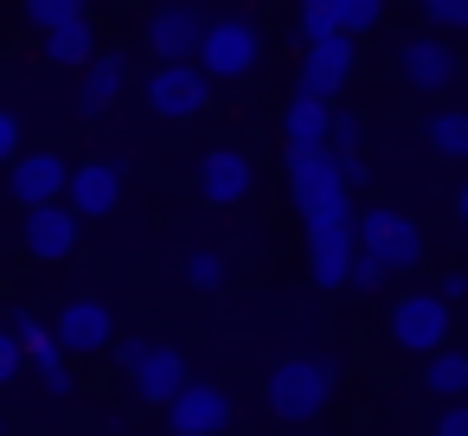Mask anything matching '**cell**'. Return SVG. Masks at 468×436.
<instances>
[{
  "instance_id": "cell-32",
  "label": "cell",
  "mask_w": 468,
  "mask_h": 436,
  "mask_svg": "<svg viewBox=\"0 0 468 436\" xmlns=\"http://www.w3.org/2000/svg\"><path fill=\"white\" fill-rule=\"evenodd\" d=\"M14 154H20V116H14V110H0V167H7Z\"/></svg>"
},
{
  "instance_id": "cell-9",
  "label": "cell",
  "mask_w": 468,
  "mask_h": 436,
  "mask_svg": "<svg viewBox=\"0 0 468 436\" xmlns=\"http://www.w3.org/2000/svg\"><path fill=\"white\" fill-rule=\"evenodd\" d=\"M199 33H206L199 0H161V7L148 14V27H142V39H148V52H154L161 65L193 58V52H199Z\"/></svg>"
},
{
  "instance_id": "cell-1",
  "label": "cell",
  "mask_w": 468,
  "mask_h": 436,
  "mask_svg": "<svg viewBox=\"0 0 468 436\" xmlns=\"http://www.w3.org/2000/svg\"><path fill=\"white\" fill-rule=\"evenodd\" d=\"M353 238H359V250H366L385 276H404V270L423 263V231H417L404 212H391V206L353 212Z\"/></svg>"
},
{
  "instance_id": "cell-36",
  "label": "cell",
  "mask_w": 468,
  "mask_h": 436,
  "mask_svg": "<svg viewBox=\"0 0 468 436\" xmlns=\"http://www.w3.org/2000/svg\"><path fill=\"white\" fill-rule=\"evenodd\" d=\"M455 212H462V225H468V186H462V193H455Z\"/></svg>"
},
{
  "instance_id": "cell-15",
  "label": "cell",
  "mask_w": 468,
  "mask_h": 436,
  "mask_svg": "<svg viewBox=\"0 0 468 436\" xmlns=\"http://www.w3.org/2000/svg\"><path fill=\"white\" fill-rule=\"evenodd\" d=\"M65 199H71L78 218H110V212L122 206V167H116V161H84V167H71Z\"/></svg>"
},
{
  "instance_id": "cell-14",
  "label": "cell",
  "mask_w": 468,
  "mask_h": 436,
  "mask_svg": "<svg viewBox=\"0 0 468 436\" xmlns=\"http://www.w3.org/2000/svg\"><path fill=\"white\" fill-rule=\"evenodd\" d=\"M65 180H71L65 154H14V161H7V193H14V206H52V199H65Z\"/></svg>"
},
{
  "instance_id": "cell-7",
  "label": "cell",
  "mask_w": 468,
  "mask_h": 436,
  "mask_svg": "<svg viewBox=\"0 0 468 436\" xmlns=\"http://www.w3.org/2000/svg\"><path fill=\"white\" fill-rule=\"evenodd\" d=\"M231 417H238V404H231L225 385H199V378H186V385L167 398V430H174V436H225Z\"/></svg>"
},
{
  "instance_id": "cell-18",
  "label": "cell",
  "mask_w": 468,
  "mask_h": 436,
  "mask_svg": "<svg viewBox=\"0 0 468 436\" xmlns=\"http://www.w3.org/2000/svg\"><path fill=\"white\" fill-rule=\"evenodd\" d=\"M199 193H206V206H238L250 193V161L238 148H212L199 161Z\"/></svg>"
},
{
  "instance_id": "cell-10",
  "label": "cell",
  "mask_w": 468,
  "mask_h": 436,
  "mask_svg": "<svg viewBox=\"0 0 468 436\" xmlns=\"http://www.w3.org/2000/svg\"><path fill=\"white\" fill-rule=\"evenodd\" d=\"M52 340H58V353H103L110 340H116V314H110V302H97V295H78V302H65L58 308V321H52Z\"/></svg>"
},
{
  "instance_id": "cell-26",
  "label": "cell",
  "mask_w": 468,
  "mask_h": 436,
  "mask_svg": "<svg viewBox=\"0 0 468 436\" xmlns=\"http://www.w3.org/2000/svg\"><path fill=\"white\" fill-rule=\"evenodd\" d=\"M78 14H84V0H27V20H33L39 33H52V27L78 20Z\"/></svg>"
},
{
  "instance_id": "cell-30",
  "label": "cell",
  "mask_w": 468,
  "mask_h": 436,
  "mask_svg": "<svg viewBox=\"0 0 468 436\" xmlns=\"http://www.w3.org/2000/svg\"><path fill=\"white\" fill-rule=\"evenodd\" d=\"M27 366V353H20V340H14V327H0V385H14V372Z\"/></svg>"
},
{
  "instance_id": "cell-19",
  "label": "cell",
  "mask_w": 468,
  "mask_h": 436,
  "mask_svg": "<svg viewBox=\"0 0 468 436\" xmlns=\"http://www.w3.org/2000/svg\"><path fill=\"white\" fill-rule=\"evenodd\" d=\"M90 58H97V33H90V20H84V14L46 33V65H58V71H84Z\"/></svg>"
},
{
  "instance_id": "cell-12",
  "label": "cell",
  "mask_w": 468,
  "mask_h": 436,
  "mask_svg": "<svg viewBox=\"0 0 468 436\" xmlns=\"http://www.w3.org/2000/svg\"><path fill=\"white\" fill-rule=\"evenodd\" d=\"M346 78H353V39H346V33H334V39L308 46L302 78H295V97H321V103H334V97L346 90Z\"/></svg>"
},
{
  "instance_id": "cell-11",
  "label": "cell",
  "mask_w": 468,
  "mask_h": 436,
  "mask_svg": "<svg viewBox=\"0 0 468 436\" xmlns=\"http://www.w3.org/2000/svg\"><path fill=\"white\" fill-rule=\"evenodd\" d=\"M353 257H359L353 218L308 225V282H314V289H346V270H353Z\"/></svg>"
},
{
  "instance_id": "cell-33",
  "label": "cell",
  "mask_w": 468,
  "mask_h": 436,
  "mask_svg": "<svg viewBox=\"0 0 468 436\" xmlns=\"http://www.w3.org/2000/svg\"><path fill=\"white\" fill-rule=\"evenodd\" d=\"M436 436H468V404L462 398H449V410L436 417Z\"/></svg>"
},
{
  "instance_id": "cell-25",
  "label": "cell",
  "mask_w": 468,
  "mask_h": 436,
  "mask_svg": "<svg viewBox=\"0 0 468 436\" xmlns=\"http://www.w3.org/2000/svg\"><path fill=\"white\" fill-rule=\"evenodd\" d=\"M186 282H193V289H206V295H212V289H225V257H218L212 244L186 250Z\"/></svg>"
},
{
  "instance_id": "cell-16",
  "label": "cell",
  "mask_w": 468,
  "mask_h": 436,
  "mask_svg": "<svg viewBox=\"0 0 468 436\" xmlns=\"http://www.w3.org/2000/svg\"><path fill=\"white\" fill-rule=\"evenodd\" d=\"M327 103L321 97H295L289 116H282V148H289V167L308 161V154H327Z\"/></svg>"
},
{
  "instance_id": "cell-5",
  "label": "cell",
  "mask_w": 468,
  "mask_h": 436,
  "mask_svg": "<svg viewBox=\"0 0 468 436\" xmlns=\"http://www.w3.org/2000/svg\"><path fill=\"white\" fill-rule=\"evenodd\" d=\"M116 366L129 372V385H135V398H148V404H167L193 372H186V353L180 346H154V340H122L116 346Z\"/></svg>"
},
{
  "instance_id": "cell-8",
  "label": "cell",
  "mask_w": 468,
  "mask_h": 436,
  "mask_svg": "<svg viewBox=\"0 0 468 436\" xmlns=\"http://www.w3.org/2000/svg\"><path fill=\"white\" fill-rule=\"evenodd\" d=\"M206 97H212V78H206L193 58L154 65V78H148V110H154L161 122H193V116L206 110Z\"/></svg>"
},
{
  "instance_id": "cell-28",
  "label": "cell",
  "mask_w": 468,
  "mask_h": 436,
  "mask_svg": "<svg viewBox=\"0 0 468 436\" xmlns=\"http://www.w3.org/2000/svg\"><path fill=\"white\" fill-rule=\"evenodd\" d=\"M423 7V20H436L442 33H462L468 27V0H417Z\"/></svg>"
},
{
  "instance_id": "cell-34",
  "label": "cell",
  "mask_w": 468,
  "mask_h": 436,
  "mask_svg": "<svg viewBox=\"0 0 468 436\" xmlns=\"http://www.w3.org/2000/svg\"><path fill=\"white\" fill-rule=\"evenodd\" d=\"M39 385H46L52 398H71V391H78V378H71V366H52V372H39Z\"/></svg>"
},
{
  "instance_id": "cell-23",
  "label": "cell",
  "mask_w": 468,
  "mask_h": 436,
  "mask_svg": "<svg viewBox=\"0 0 468 436\" xmlns=\"http://www.w3.org/2000/svg\"><path fill=\"white\" fill-rule=\"evenodd\" d=\"M423 135H430V148H436L442 161H468V116H462V110H436V116L423 122Z\"/></svg>"
},
{
  "instance_id": "cell-4",
  "label": "cell",
  "mask_w": 468,
  "mask_h": 436,
  "mask_svg": "<svg viewBox=\"0 0 468 436\" xmlns=\"http://www.w3.org/2000/svg\"><path fill=\"white\" fill-rule=\"evenodd\" d=\"M289 186H295V212L302 225H334V218H353V186L340 180L334 154H308L289 167Z\"/></svg>"
},
{
  "instance_id": "cell-21",
  "label": "cell",
  "mask_w": 468,
  "mask_h": 436,
  "mask_svg": "<svg viewBox=\"0 0 468 436\" xmlns=\"http://www.w3.org/2000/svg\"><path fill=\"white\" fill-rule=\"evenodd\" d=\"M122 84H129V65H122L116 52H97V58L84 65V110H90V116L110 110V103L122 97Z\"/></svg>"
},
{
  "instance_id": "cell-29",
  "label": "cell",
  "mask_w": 468,
  "mask_h": 436,
  "mask_svg": "<svg viewBox=\"0 0 468 436\" xmlns=\"http://www.w3.org/2000/svg\"><path fill=\"white\" fill-rule=\"evenodd\" d=\"M359 148V116H327V154H353Z\"/></svg>"
},
{
  "instance_id": "cell-22",
  "label": "cell",
  "mask_w": 468,
  "mask_h": 436,
  "mask_svg": "<svg viewBox=\"0 0 468 436\" xmlns=\"http://www.w3.org/2000/svg\"><path fill=\"white\" fill-rule=\"evenodd\" d=\"M14 340H20V353H27V366L33 372H52V366H65V353H58V340H52V327L46 321H33L27 308H14Z\"/></svg>"
},
{
  "instance_id": "cell-35",
  "label": "cell",
  "mask_w": 468,
  "mask_h": 436,
  "mask_svg": "<svg viewBox=\"0 0 468 436\" xmlns=\"http://www.w3.org/2000/svg\"><path fill=\"white\" fill-rule=\"evenodd\" d=\"M436 295H442V302H468V270H449V276L436 282Z\"/></svg>"
},
{
  "instance_id": "cell-3",
  "label": "cell",
  "mask_w": 468,
  "mask_h": 436,
  "mask_svg": "<svg viewBox=\"0 0 468 436\" xmlns=\"http://www.w3.org/2000/svg\"><path fill=\"white\" fill-rule=\"evenodd\" d=\"M257 58H263V39H257L250 20H206L199 52H193V65H199L212 84H238V78H250Z\"/></svg>"
},
{
  "instance_id": "cell-17",
  "label": "cell",
  "mask_w": 468,
  "mask_h": 436,
  "mask_svg": "<svg viewBox=\"0 0 468 436\" xmlns=\"http://www.w3.org/2000/svg\"><path fill=\"white\" fill-rule=\"evenodd\" d=\"M398 65H404V78H410L417 90H449L455 71H462L442 39H404V46H398Z\"/></svg>"
},
{
  "instance_id": "cell-13",
  "label": "cell",
  "mask_w": 468,
  "mask_h": 436,
  "mask_svg": "<svg viewBox=\"0 0 468 436\" xmlns=\"http://www.w3.org/2000/svg\"><path fill=\"white\" fill-rule=\"evenodd\" d=\"M27 250L39 257V263H58V257H71L78 250V238H84V218L65 206V199H52V206H27Z\"/></svg>"
},
{
  "instance_id": "cell-2",
  "label": "cell",
  "mask_w": 468,
  "mask_h": 436,
  "mask_svg": "<svg viewBox=\"0 0 468 436\" xmlns=\"http://www.w3.org/2000/svg\"><path fill=\"white\" fill-rule=\"evenodd\" d=\"M327 398H334V366H327V359L295 353V359H282V366L270 372V410H276L282 423H308V417H321Z\"/></svg>"
},
{
  "instance_id": "cell-31",
  "label": "cell",
  "mask_w": 468,
  "mask_h": 436,
  "mask_svg": "<svg viewBox=\"0 0 468 436\" xmlns=\"http://www.w3.org/2000/svg\"><path fill=\"white\" fill-rule=\"evenodd\" d=\"M346 282H353V289H385V270L359 250V257H353V270H346Z\"/></svg>"
},
{
  "instance_id": "cell-6",
  "label": "cell",
  "mask_w": 468,
  "mask_h": 436,
  "mask_svg": "<svg viewBox=\"0 0 468 436\" xmlns=\"http://www.w3.org/2000/svg\"><path fill=\"white\" fill-rule=\"evenodd\" d=\"M391 346L410 353V359L449 346V302H442L436 289H410V295H398V308H391Z\"/></svg>"
},
{
  "instance_id": "cell-27",
  "label": "cell",
  "mask_w": 468,
  "mask_h": 436,
  "mask_svg": "<svg viewBox=\"0 0 468 436\" xmlns=\"http://www.w3.org/2000/svg\"><path fill=\"white\" fill-rule=\"evenodd\" d=\"M340 27H334V0H302V39L308 46H321V39H334Z\"/></svg>"
},
{
  "instance_id": "cell-20",
  "label": "cell",
  "mask_w": 468,
  "mask_h": 436,
  "mask_svg": "<svg viewBox=\"0 0 468 436\" xmlns=\"http://www.w3.org/2000/svg\"><path fill=\"white\" fill-rule=\"evenodd\" d=\"M468 391V353L462 346H436V353H423V398H462Z\"/></svg>"
},
{
  "instance_id": "cell-24",
  "label": "cell",
  "mask_w": 468,
  "mask_h": 436,
  "mask_svg": "<svg viewBox=\"0 0 468 436\" xmlns=\"http://www.w3.org/2000/svg\"><path fill=\"white\" fill-rule=\"evenodd\" d=\"M378 14H385V0H334V27H340L346 39L372 33V27H378Z\"/></svg>"
}]
</instances>
